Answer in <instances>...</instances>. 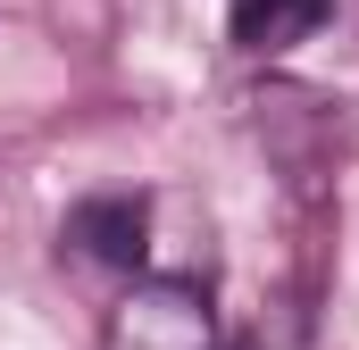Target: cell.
Segmentation results:
<instances>
[{
    "label": "cell",
    "instance_id": "3",
    "mask_svg": "<svg viewBox=\"0 0 359 350\" xmlns=\"http://www.w3.org/2000/svg\"><path fill=\"white\" fill-rule=\"evenodd\" d=\"M326 8H334V0H226V25H234V50L276 59V50L309 42V34L326 25Z\"/></svg>",
    "mask_w": 359,
    "mask_h": 350
},
{
    "label": "cell",
    "instance_id": "2",
    "mask_svg": "<svg viewBox=\"0 0 359 350\" xmlns=\"http://www.w3.org/2000/svg\"><path fill=\"white\" fill-rule=\"evenodd\" d=\"M84 259H100V267H134L151 259V200L142 192H92V200H76L67 209V225H59Z\"/></svg>",
    "mask_w": 359,
    "mask_h": 350
},
{
    "label": "cell",
    "instance_id": "1",
    "mask_svg": "<svg viewBox=\"0 0 359 350\" xmlns=\"http://www.w3.org/2000/svg\"><path fill=\"white\" fill-rule=\"evenodd\" d=\"M100 350H226L217 309L192 275H134V292L109 309Z\"/></svg>",
    "mask_w": 359,
    "mask_h": 350
}]
</instances>
